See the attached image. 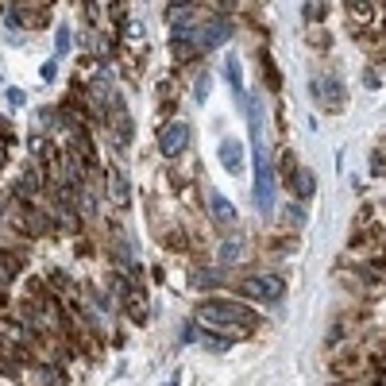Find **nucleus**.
Returning a JSON list of instances; mask_svg holds the SVG:
<instances>
[{
  "label": "nucleus",
  "instance_id": "13",
  "mask_svg": "<svg viewBox=\"0 0 386 386\" xmlns=\"http://www.w3.org/2000/svg\"><path fill=\"white\" fill-rule=\"evenodd\" d=\"M8 105H12V109H16V105H24V93H20V89H8Z\"/></svg>",
  "mask_w": 386,
  "mask_h": 386
},
{
  "label": "nucleus",
  "instance_id": "3",
  "mask_svg": "<svg viewBox=\"0 0 386 386\" xmlns=\"http://www.w3.org/2000/svg\"><path fill=\"white\" fill-rule=\"evenodd\" d=\"M240 294L252 298V302H278L286 294V282L278 275H270V270H259V275H247L240 282Z\"/></svg>",
  "mask_w": 386,
  "mask_h": 386
},
{
  "label": "nucleus",
  "instance_id": "14",
  "mask_svg": "<svg viewBox=\"0 0 386 386\" xmlns=\"http://www.w3.org/2000/svg\"><path fill=\"white\" fill-rule=\"evenodd\" d=\"M205 93H209V77H201V82H197V101H205Z\"/></svg>",
  "mask_w": 386,
  "mask_h": 386
},
{
  "label": "nucleus",
  "instance_id": "6",
  "mask_svg": "<svg viewBox=\"0 0 386 386\" xmlns=\"http://www.w3.org/2000/svg\"><path fill=\"white\" fill-rule=\"evenodd\" d=\"M220 167H224L228 174H240V170H244V147H240L236 139L220 143Z\"/></svg>",
  "mask_w": 386,
  "mask_h": 386
},
{
  "label": "nucleus",
  "instance_id": "1",
  "mask_svg": "<svg viewBox=\"0 0 386 386\" xmlns=\"http://www.w3.org/2000/svg\"><path fill=\"white\" fill-rule=\"evenodd\" d=\"M247 124H252V151H255V205L259 213L275 209V167H270V151L263 139V105L247 101Z\"/></svg>",
  "mask_w": 386,
  "mask_h": 386
},
{
  "label": "nucleus",
  "instance_id": "11",
  "mask_svg": "<svg viewBox=\"0 0 386 386\" xmlns=\"http://www.w3.org/2000/svg\"><path fill=\"white\" fill-rule=\"evenodd\" d=\"M348 12H352L355 20H363V24L371 20V4H367V0H348Z\"/></svg>",
  "mask_w": 386,
  "mask_h": 386
},
{
  "label": "nucleus",
  "instance_id": "7",
  "mask_svg": "<svg viewBox=\"0 0 386 386\" xmlns=\"http://www.w3.org/2000/svg\"><path fill=\"white\" fill-rule=\"evenodd\" d=\"M209 209H213V220H217V224H236V209L224 193L209 190Z\"/></svg>",
  "mask_w": 386,
  "mask_h": 386
},
{
  "label": "nucleus",
  "instance_id": "4",
  "mask_svg": "<svg viewBox=\"0 0 386 386\" xmlns=\"http://www.w3.org/2000/svg\"><path fill=\"white\" fill-rule=\"evenodd\" d=\"M185 147H190V128H185L182 120H170V124L159 128V151L167 155V159L182 155Z\"/></svg>",
  "mask_w": 386,
  "mask_h": 386
},
{
  "label": "nucleus",
  "instance_id": "5",
  "mask_svg": "<svg viewBox=\"0 0 386 386\" xmlns=\"http://www.w3.org/2000/svg\"><path fill=\"white\" fill-rule=\"evenodd\" d=\"M109 197H112L116 209H128V205H132V190H128L124 170H109Z\"/></svg>",
  "mask_w": 386,
  "mask_h": 386
},
{
  "label": "nucleus",
  "instance_id": "12",
  "mask_svg": "<svg viewBox=\"0 0 386 386\" xmlns=\"http://www.w3.org/2000/svg\"><path fill=\"white\" fill-rule=\"evenodd\" d=\"M66 51H70V27H59V35H54V59Z\"/></svg>",
  "mask_w": 386,
  "mask_h": 386
},
{
  "label": "nucleus",
  "instance_id": "10",
  "mask_svg": "<svg viewBox=\"0 0 386 386\" xmlns=\"http://www.w3.org/2000/svg\"><path fill=\"white\" fill-rule=\"evenodd\" d=\"M236 259H244V240H228L220 247V263H236Z\"/></svg>",
  "mask_w": 386,
  "mask_h": 386
},
{
  "label": "nucleus",
  "instance_id": "2",
  "mask_svg": "<svg viewBox=\"0 0 386 386\" xmlns=\"http://www.w3.org/2000/svg\"><path fill=\"white\" fill-rule=\"evenodd\" d=\"M197 321L209 328H220V332H252L263 325V317L247 309L244 302H220V298H209V302L197 305Z\"/></svg>",
  "mask_w": 386,
  "mask_h": 386
},
{
  "label": "nucleus",
  "instance_id": "8",
  "mask_svg": "<svg viewBox=\"0 0 386 386\" xmlns=\"http://www.w3.org/2000/svg\"><path fill=\"white\" fill-rule=\"evenodd\" d=\"M290 190H294L298 197H309L313 193V174L309 170H294V174H290Z\"/></svg>",
  "mask_w": 386,
  "mask_h": 386
},
{
  "label": "nucleus",
  "instance_id": "9",
  "mask_svg": "<svg viewBox=\"0 0 386 386\" xmlns=\"http://www.w3.org/2000/svg\"><path fill=\"white\" fill-rule=\"evenodd\" d=\"M16 275H20V259H16V255H8V252H0V282L8 286Z\"/></svg>",
  "mask_w": 386,
  "mask_h": 386
}]
</instances>
